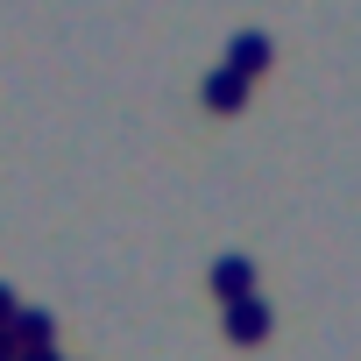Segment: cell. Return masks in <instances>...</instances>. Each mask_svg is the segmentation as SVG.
I'll list each match as a JSON object with an SVG mask.
<instances>
[{
	"instance_id": "cell-1",
	"label": "cell",
	"mask_w": 361,
	"mask_h": 361,
	"mask_svg": "<svg viewBox=\"0 0 361 361\" xmlns=\"http://www.w3.org/2000/svg\"><path fill=\"white\" fill-rule=\"evenodd\" d=\"M262 333H269V305H262V298H234V305H227V340L248 347V340H262Z\"/></svg>"
},
{
	"instance_id": "cell-2",
	"label": "cell",
	"mask_w": 361,
	"mask_h": 361,
	"mask_svg": "<svg viewBox=\"0 0 361 361\" xmlns=\"http://www.w3.org/2000/svg\"><path fill=\"white\" fill-rule=\"evenodd\" d=\"M248 283H255V269H248V262H241V255H227V262H220V269H213V290H220V298H227V305H234V298H248Z\"/></svg>"
},
{
	"instance_id": "cell-3",
	"label": "cell",
	"mask_w": 361,
	"mask_h": 361,
	"mask_svg": "<svg viewBox=\"0 0 361 361\" xmlns=\"http://www.w3.org/2000/svg\"><path fill=\"white\" fill-rule=\"evenodd\" d=\"M206 99L227 114V106H241V71H220V78H206Z\"/></svg>"
},
{
	"instance_id": "cell-4",
	"label": "cell",
	"mask_w": 361,
	"mask_h": 361,
	"mask_svg": "<svg viewBox=\"0 0 361 361\" xmlns=\"http://www.w3.org/2000/svg\"><path fill=\"white\" fill-rule=\"evenodd\" d=\"M262 57H269L262 36H241V43H234V71H262Z\"/></svg>"
},
{
	"instance_id": "cell-5",
	"label": "cell",
	"mask_w": 361,
	"mask_h": 361,
	"mask_svg": "<svg viewBox=\"0 0 361 361\" xmlns=\"http://www.w3.org/2000/svg\"><path fill=\"white\" fill-rule=\"evenodd\" d=\"M15 333H22V347H29V340H50L57 326H50V312H15Z\"/></svg>"
},
{
	"instance_id": "cell-6",
	"label": "cell",
	"mask_w": 361,
	"mask_h": 361,
	"mask_svg": "<svg viewBox=\"0 0 361 361\" xmlns=\"http://www.w3.org/2000/svg\"><path fill=\"white\" fill-rule=\"evenodd\" d=\"M15 361H57V354H50V340H29V347H22Z\"/></svg>"
},
{
	"instance_id": "cell-7",
	"label": "cell",
	"mask_w": 361,
	"mask_h": 361,
	"mask_svg": "<svg viewBox=\"0 0 361 361\" xmlns=\"http://www.w3.org/2000/svg\"><path fill=\"white\" fill-rule=\"evenodd\" d=\"M15 340H22V333H8V326H0V361H15Z\"/></svg>"
},
{
	"instance_id": "cell-8",
	"label": "cell",
	"mask_w": 361,
	"mask_h": 361,
	"mask_svg": "<svg viewBox=\"0 0 361 361\" xmlns=\"http://www.w3.org/2000/svg\"><path fill=\"white\" fill-rule=\"evenodd\" d=\"M0 326H15V298L8 290H0Z\"/></svg>"
}]
</instances>
